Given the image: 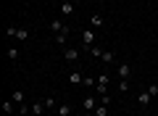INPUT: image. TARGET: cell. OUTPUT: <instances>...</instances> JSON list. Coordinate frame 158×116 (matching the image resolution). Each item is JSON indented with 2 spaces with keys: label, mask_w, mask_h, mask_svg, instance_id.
Wrapping results in <instances>:
<instances>
[{
  "label": "cell",
  "mask_w": 158,
  "mask_h": 116,
  "mask_svg": "<svg viewBox=\"0 0 158 116\" xmlns=\"http://www.w3.org/2000/svg\"><path fill=\"white\" fill-rule=\"evenodd\" d=\"M48 108V98H40V100H34L32 105H29V111H32V116H42V111Z\"/></svg>",
  "instance_id": "6da1fadb"
},
{
  "label": "cell",
  "mask_w": 158,
  "mask_h": 116,
  "mask_svg": "<svg viewBox=\"0 0 158 116\" xmlns=\"http://www.w3.org/2000/svg\"><path fill=\"white\" fill-rule=\"evenodd\" d=\"M82 45H85V48L90 50L92 45H95V32H90V29H85V32H82Z\"/></svg>",
  "instance_id": "7a4b0ae2"
},
{
  "label": "cell",
  "mask_w": 158,
  "mask_h": 116,
  "mask_svg": "<svg viewBox=\"0 0 158 116\" xmlns=\"http://www.w3.org/2000/svg\"><path fill=\"white\" fill-rule=\"evenodd\" d=\"M98 103H100V98H92V95H87V98L82 100V108H85V111H95Z\"/></svg>",
  "instance_id": "3957f363"
},
{
  "label": "cell",
  "mask_w": 158,
  "mask_h": 116,
  "mask_svg": "<svg viewBox=\"0 0 158 116\" xmlns=\"http://www.w3.org/2000/svg\"><path fill=\"white\" fill-rule=\"evenodd\" d=\"M63 58H66L69 63L79 61V50H77V48H66V50H63Z\"/></svg>",
  "instance_id": "277c9868"
},
{
  "label": "cell",
  "mask_w": 158,
  "mask_h": 116,
  "mask_svg": "<svg viewBox=\"0 0 158 116\" xmlns=\"http://www.w3.org/2000/svg\"><path fill=\"white\" fill-rule=\"evenodd\" d=\"M150 100H153V95L148 92V90H145V92H140V95H137V103H140L142 108H145V105H150Z\"/></svg>",
  "instance_id": "5b68a950"
},
{
  "label": "cell",
  "mask_w": 158,
  "mask_h": 116,
  "mask_svg": "<svg viewBox=\"0 0 158 116\" xmlns=\"http://www.w3.org/2000/svg\"><path fill=\"white\" fill-rule=\"evenodd\" d=\"M118 77H121V79H129L132 77V66H129V63H121V66H118Z\"/></svg>",
  "instance_id": "8992f818"
},
{
  "label": "cell",
  "mask_w": 158,
  "mask_h": 116,
  "mask_svg": "<svg viewBox=\"0 0 158 116\" xmlns=\"http://www.w3.org/2000/svg\"><path fill=\"white\" fill-rule=\"evenodd\" d=\"M69 34H71V29L66 27V29H63V32H58V34H56V42H58V45H63V42H66V40H69Z\"/></svg>",
  "instance_id": "52a82bcc"
},
{
  "label": "cell",
  "mask_w": 158,
  "mask_h": 116,
  "mask_svg": "<svg viewBox=\"0 0 158 116\" xmlns=\"http://www.w3.org/2000/svg\"><path fill=\"white\" fill-rule=\"evenodd\" d=\"M61 13H63V16H71V13H74V3H69V0L61 3Z\"/></svg>",
  "instance_id": "ba28073f"
},
{
  "label": "cell",
  "mask_w": 158,
  "mask_h": 116,
  "mask_svg": "<svg viewBox=\"0 0 158 116\" xmlns=\"http://www.w3.org/2000/svg\"><path fill=\"white\" fill-rule=\"evenodd\" d=\"M69 82H71V84H79V82H85V77H82L79 71H71V74H69Z\"/></svg>",
  "instance_id": "9c48e42d"
},
{
  "label": "cell",
  "mask_w": 158,
  "mask_h": 116,
  "mask_svg": "<svg viewBox=\"0 0 158 116\" xmlns=\"http://www.w3.org/2000/svg\"><path fill=\"white\" fill-rule=\"evenodd\" d=\"M58 116H71V105H69V103H61V105H58Z\"/></svg>",
  "instance_id": "30bf717a"
},
{
  "label": "cell",
  "mask_w": 158,
  "mask_h": 116,
  "mask_svg": "<svg viewBox=\"0 0 158 116\" xmlns=\"http://www.w3.org/2000/svg\"><path fill=\"white\" fill-rule=\"evenodd\" d=\"M11 100H16V103H27V100H24V92H21V90H13V92H11Z\"/></svg>",
  "instance_id": "8fae6325"
},
{
  "label": "cell",
  "mask_w": 158,
  "mask_h": 116,
  "mask_svg": "<svg viewBox=\"0 0 158 116\" xmlns=\"http://www.w3.org/2000/svg\"><path fill=\"white\" fill-rule=\"evenodd\" d=\"M50 29H53V32H63V29H66V24H61V21H58V19H56V21H50Z\"/></svg>",
  "instance_id": "7c38bea8"
},
{
  "label": "cell",
  "mask_w": 158,
  "mask_h": 116,
  "mask_svg": "<svg viewBox=\"0 0 158 116\" xmlns=\"http://www.w3.org/2000/svg\"><path fill=\"white\" fill-rule=\"evenodd\" d=\"M95 116H108V105H106V103H98V108H95Z\"/></svg>",
  "instance_id": "4fadbf2b"
},
{
  "label": "cell",
  "mask_w": 158,
  "mask_h": 116,
  "mask_svg": "<svg viewBox=\"0 0 158 116\" xmlns=\"http://www.w3.org/2000/svg\"><path fill=\"white\" fill-rule=\"evenodd\" d=\"M90 55H92V58H103V50L98 48V45H92V48H90Z\"/></svg>",
  "instance_id": "5bb4252c"
},
{
  "label": "cell",
  "mask_w": 158,
  "mask_h": 116,
  "mask_svg": "<svg viewBox=\"0 0 158 116\" xmlns=\"http://www.w3.org/2000/svg\"><path fill=\"white\" fill-rule=\"evenodd\" d=\"M3 111H6L8 116H13V103L11 100H3Z\"/></svg>",
  "instance_id": "9a60e30c"
},
{
  "label": "cell",
  "mask_w": 158,
  "mask_h": 116,
  "mask_svg": "<svg viewBox=\"0 0 158 116\" xmlns=\"http://www.w3.org/2000/svg\"><path fill=\"white\" fill-rule=\"evenodd\" d=\"M113 58H116V53H113V50H111V53H103V58H100V61H103V63H111Z\"/></svg>",
  "instance_id": "2e32d148"
},
{
  "label": "cell",
  "mask_w": 158,
  "mask_h": 116,
  "mask_svg": "<svg viewBox=\"0 0 158 116\" xmlns=\"http://www.w3.org/2000/svg\"><path fill=\"white\" fill-rule=\"evenodd\" d=\"M90 24L92 27H103V16H90Z\"/></svg>",
  "instance_id": "e0dca14e"
},
{
  "label": "cell",
  "mask_w": 158,
  "mask_h": 116,
  "mask_svg": "<svg viewBox=\"0 0 158 116\" xmlns=\"http://www.w3.org/2000/svg\"><path fill=\"white\" fill-rule=\"evenodd\" d=\"M16 32H19L16 27H6V37H16Z\"/></svg>",
  "instance_id": "ac0fdd59"
},
{
  "label": "cell",
  "mask_w": 158,
  "mask_h": 116,
  "mask_svg": "<svg viewBox=\"0 0 158 116\" xmlns=\"http://www.w3.org/2000/svg\"><path fill=\"white\" fill-rule=\"evenodd\" d=\"M118 90H121V92H127V90H129V82H127V79H121V82H118Z\"/></svg>",
  "instance_id": "d6986e66"
},
{
  "label": "cell",
  "mask_w": 158,
  "mask_h": 116,
  "mask_svg": "<svg viewBox=\"0 0 158 116\" xmlns=\"http://www.w3.org/2000/svg\"><path fill=\"white\" fill-rule=\"evenodd\" d=\"M148 92H150L153 98H156V95H158V84H150V87H148Z\"/></svg>",
  "instance_id": "ffe728a7"
},
{
  "label": "cell",
  "mask_w": 158,
  "mask_h": 116,
  "mask_svg": "<svg viewBox=\"0 0 158 116\" xmlns=\"http://www.w3.org/2000/svg\"><path fill=\"white\" fill-rule=\"evenodd\" d=\"M85 116H95V111H85Z\"/></svg>",
  "instance_id": "44dd1931"
}]
</instances>
